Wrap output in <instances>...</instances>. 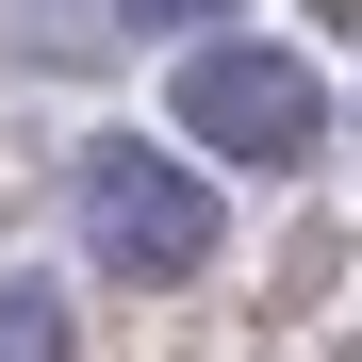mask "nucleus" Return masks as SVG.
<instances>
[{
    "mask_svg": "<svg viewBox=\"0 0 362 362\" xmlns=\"http://www.w3.org/2000/svg\"><path fill=\"white\" fill-rule=\"evenodd\" d=\"M66 198H83V247H99L115 280H148V296H165V280H198V264H214V230H230V214H214V181L181 165V148H148V132H99V148L66 165Z\"/></svg>",
    "mask_w": 362,
    "mask_h": 362,
    "instance_id": "1",
    "label": "nucleus"
},
{
    "mask_svg": "<svg viewBox=\"0 0 362 362\" xmlns=\"http://www.w3.org/2000/svg\"><path fill=\"white\" fill-rule=\"evenodd\" d=\"M181 132L214 165H296L313 148V66H296V49H247V33L181 49Z\"/></svg>",
    "mask_w": 362,
    "mask_h": 362,
    "instance_id": "2",
    "label": "nucleus"
},
{
    "mask_svg": "<svg viewBox=\"0 0 362 362\" xmlns=\"http://www.w3.org/2000/svg\"><path fill=\"white\" fill-rule=\"evenodd\" d=\"M0 362H83V346H66V296H49V280H0Z\"/></svg>",
    "mask_w": 362,
    "mask_h": 362,
    "instance_id": "3",
    "label": "nucleus"
},
{
    "mask_svg": "<svg viewBox=\"0 0 362 362\" xmlns=\"http://www.w3.org/2000/svg\"><path fill=\"white\" fill-rule=\"evenodd\" d=\"M99 17H132V33H198V17H230V0H99Z\"/></svg>",
    "mask_w": 362,
    "mask_h": 362,
    "instance_id": "4",
    "label": "nucleus"
}]
</instances>
